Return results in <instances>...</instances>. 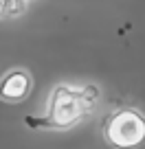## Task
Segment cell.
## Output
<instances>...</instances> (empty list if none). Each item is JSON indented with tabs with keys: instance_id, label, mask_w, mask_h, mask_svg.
Masks as SVG:
<instances>
[{
	"instance_id": "1",
	"label": "cell",
	"mask_w": 145,
	"mask_h": 149,
	"mask_svg": "<svg viewBox=\"0 0 145 149\" xmlns=\"http://www.w3.org/2000/svg\"><path fill=\"white\" fill-rule=\"evenodd\" d=\"M99 90L92 84L84 86L81 90H75L70 86H57L51 92L46 107V116L44 121H29V125H44L51 130H68V127L77 125L86 114H90L97 103Z\"/></svg>"
},
{
	"instance_id": "2",
	"label": "cell",
	"mask_w": 145,
	"mask_h": 149,
	"mask_svg": "<svg viewBox=\"0 0 145 149\" xmlns=\"http://www.w3.org/2000/svg\"><path fill=\"white\" fill-rule=\"evenodd\" d=\"M103 140L114 149H136L145 143V114L134 107L112 112L103 123Z\"/></svg>"
},
{
	"instance_id": "3",
	"label": "cell",
	"mask_w": 145,
	"mask_h": 149,
	"mask_svg": "<svg viewBox=\"0 0 145 149\" xmlns=\"http://www.w3.org/2000/svg\"><path fill=\"white\" fill-rule=\"evenodd\" d=\"M33 79L22 68H13L0 77V99L7 103H20L29 97Z\"/></svg>"
},
{
	"instance_id": "5",
	"label": "cell",
	"mask_w": 145,
	"mask_h": 149,
	"mask_svg": "<svg viewBox=\"0 0 145 149\" xmlns=\"http://www.w3.org/2000/svg\"><path fill=\"white\" fill-rule=\"evenodd\" d=\"M27 2H29V0H27Z\"/></svg>"
},
{
	"instance_id": "4",
	"label": "cell",
	"mask_w": 145,
	"mask_h": 149,
	"mask_svg": "<svg viewBox=\"0 0 145 149\" xmlns=\"http://www.w3.org/2000/svg\"><path fill=\"white\" fill-rule=\"evenodd\" d=\"M27 9V0H0V18H18Z\"/></svg>"
}]
</instances>
